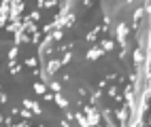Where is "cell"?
<instances>
[{
	"label": "cell",
	"instance_id": "23",
	"mask_svg": "<svg viewBox=\"0 0 151 127\" xmlns=\"http://www.w3.org/2000/svg\"><path fill=\"white\" fill-rule=\"evenodd\" d=\"M53 95H55V93H45V100H47V102H53Z\"/></svg>",
	"mask_w": 151,
	"mask_h": 127
},
{
	"label": "cell",
	"instance_id": "20",
	"mask_svg": "<svg viewBox=\"0 0 151 127\" xmlns=\"http://www.w3.org/2000/svg\"><path fill=\"white\" fill-rule=\"evenodd\" d=\"M106 93H109V97H115V95H117V87H115V85H111Z\"/></svg>",
	"mask_w": 151,
	"mask_h": 127
},
{
	"label": "cell",
	"instance_id": "21",
	"mask_svg": "<svg viewBox=\"0 0 151 127\" xmlns=\"http://www.w3.org/2000/svg\"><path fill=\"white\" fill-rule=\"evenodd\" d=\"M6 21H9V15H2V13H0V28H4Z\"/></svg>",
	"mask_w": 151,
	"mask_h": 127
},
{
	"label": "cell",
	"instance_id": "7",
	"mask_svg": "<svg viewBox=\"0 0 151 127\" xmlns=\"http://www.w3.org/2000/svg\"><path fill=\"white\" fill-rule=\"evenodd\" d=\"M100 47H102L104 53H111V51L115 49V40H113V38H104V40L100 43Z\"/></svg>",
	"mask_w": 151,
	"mask_h": 127
},
{
	"label": "cell",
	"instance_id": "11",
	"mask_svg": "<svg viewBox=\"0 0 151 127\" xmlns=\"http://www.w3.org/2000/svg\"><path fill=\"white\" fill-rule=\"evenodd\" d=\"M100 30H102V28H98V26H96V28H94V30H92V32H87V36H85V40H87V43H94Z\"/></svg>",
	"mask_w": 151,
	"mask_h": 127
},
{
	"label": "cell",
	"instance_id": "17",
	"mask_svg": "<svg viewBox=\"0 0 151 127\" xmlns=\"http://www.w3.org/2000/svg\"><path fill=\"white\" fill-rule=\"evenodd\" d=\"M19 116H22V119H32L34 112L30 110V108H24V110H19Z\"/></svg>",
	"mask_w": 151,
	"mask_h": 127
},
{
	"label": "cell",
	"instance_id": "13",
	"mask_svg": "<svg viewBox=\"0 0 151 127\" xmlns=\"http://www.w3.org/2000/svg\"><path fill=\"white\" fill-rule=\"evenodd\" d=\"M47 87H49V89H51L53 93H62V85H60L58 81H49V83H47Z\"/></svg>",
	"mask_w": 151,
	"mask_h": 127
},
{
	"label": "cell",
	"instance_id": "24",
	"mask_svg": "<svg viewBox=\"0 0 151 127\" xmlns=\"http://www.w3.org/2000/svg\"><path fill=\"white\" fill-rule=\"evenodd\" d=\"M0 125H4V116L2 114H0Z\"/></svg>",
	"mask_w": 151,
	"mask_h": 127
},
{
	"label": "cell",
	"instance_id": "4",
	"mask_svg": "<svg viewBox=\"0 0 151 127\" xmlns=\"http://www.w3.org/2000/svg\"><path fill=\"white\" fill-rule=\"evenodd\" d=\"M132 57H134V66H136V68L143 66V62H145V49H143V47H136Z\"/></svg>",
	"mask_w": 151,
	"mask_h": 127
},
{
	"label": "cell",
	"instance_id": "6",
	"mask_svg": "<svg viewBox=\"0 0 151 127\" xmlns=\"http://www.w3.org/2000/svg\"><path fill=\"white\" fill-rule=\"evenodd\" d=\"M75 121H77V125H81V127H92V125H89V119L85 116V112H79V110H77Z\"/></svg>",
	"mask_w": 151,
	"mask_h": 127
},
{
	"label": "cell",
	"instance_id": "3",
	"mask_svg": "<svg viewBox=\"0 0 151 127\" xmlns=\"http://www.w3.org/2000/svg\"><path fill=\"white\" fill-rule=\"evenodd\" d=\"M24 108H30V110H32L34 114H43V108H41V106H38L34 100H30V97H24Z\"/></svg>",
	"mask_w": 151,
	"mask_h": 127
},
{
	"label": "cell",
	"instance_id": "12",
	"mask_svg": "<svg viewBox=\"0 0 151 127\" xmlns=\"http://www.w3.org/2000/svg\"><path fill=\"white\" fill-rule=\"evenodd\" d=\"M17 55H19V45H15V47L9 49V62H15Z\"/></svg>",
	"mask_w": 151,
	"mask_h": 127
},
{
	"label": "cell",
	"instance_id": "19",
	"mask_svg": "<svg viewBox=\"0 0 151 127\" xmlns=\"http://www.w3.org/2000/svg\"><path fill=\"white\" fill-rule=\"evenodd\" d=\"M28 17L32 19V21H38V19H41V11H38V9H36V11H32V13L28 15Z\"/></svg>",
	"mask_w": 151,
	"mask_h": 127
},
{
	"label": "cell",
	"instance_id": "5",
	"mask_svg": "<svg viewBox=\"0 0 151 127\" xmlns=\"http://www.w3.org/2000/svg\"><path fill=\"white\" fill-rule=\"evenodd\" d=\"M53 102H55V106H60V110H66L68 108V100H66L62 93H55L53 95Z\"/></svg>",
	"mask_w": 151,
	"mask_h": 127
},
{
	"label": "cell",
	"instance_id": "15",
	"mask_svg": "<svg viewBox=\"0 0 151 127\" xmlns=\"http://www.w3.org/2000/svg\"><path fill=\"white\" fill-rule=\"evenodd\" d=\"M38 76L43 79V83H49V79H51V74L47 72V68H45V66L41 68V70H38Z\"/></svg>",
	"mask_w": 151,
	"mask_h": 127
},
{
	"label": "cell",
	"instance_id": "8",
	"mask_svg": "<svg viewBox=\"0 0 151 127\" xmlns=\"http://www.w3.org/2000/svg\"><path fill=\"white\" fill-rule=\"evenodd\" d=\"M100 114H102V119H104L106 125H115V121H113V112H111L109 108H100Z\"/></svg>",
	"mask_w": 151,
	"mask_h": 127
},
{
	"label": "cell",
	"instance_id": "2",
	"mask_svg": "<svg viewBox=\"0 0 151 127\" xmlns=\"http://www.w3.org/2000/svg\"><path fill=\"white\" fill-rule=\"evenodd\" d=\"M102 55H104V51H102V47H100V45H98V47H92V49L85 53V57H87L89 62H96V60H100Z\"/></svg>",
	"mask_w": 151,
	"mask_h": 127
},
{
	"label": "cell",
	"instance_id": "18",
	"mask_svg": "<svg viewBox=\"0 0 151 127\" xmlns=\"http://www.w3.org/2000/svg\"><path fill=\"white\" fill-rule=\"evenodd\" d=\"M36 64H38V57H28V60H26L28 68H36Z\"/></svg>",
	"mask_w": 151,
	"mask_h": 127
},
{
	"label": "cell",
	"instance_id": "1",
	"mask_svg": "<svg viewBox=\"0 0 151 127\" xmlns=\"http://www.w3.org/2000/svg\"><path fill=\"white\" fill-rule=\"evenodd\" d=\"M45 68H47V72L53 76V74H55V72L60 70V68H64V66H62V62H60L58 57H51V60H49V62L45 64Z\"/></svg>",
	"mask_w": 151,
	"mask_h": 127
},
{
	"label": "cell",
	"instance_id": "9",
	"mask_svg": "<svg viewBox=\"0 0 151 127\" xmlns=\"http://www.w3.org/2000/svg\"><path fill=\"white\" fill-rule=\"evenodd\" d=\"M34 93H38V95H45L47 93V83H34Z\"/></svg>",
	"mask_w": 151,
	"mask_h": 127
},
{
	"label": "cell",
	"instance_id": "14",
	"mask_svg": "<svg viewBox=\"0 0 151 127\" xmlns=\"http://www.w3.org/2000/svg\"><path fill=\"white\" fill-rule=\"evenodd\" d=\"M143 15H145V4H143V6H138V9H136V11H134V15H132V19H134V21L138 23V21H140V17H143Z\"/></svg>",
	"mask_w": 151,
	"mask_h": 127
},
{
	"label": "cell",
	"instance_id": "16",
	"mask_svg": "<svg viewBox=\"0 0 151 127\" xmlns=\"http://www.w3.org/2000/svg\"><path fill=\"white\" fill-rule=\"evenodd\" d=\"M70 60H73V53H70V51H64V53H62V60H60V62H62V66H68Z\"/></svg>",
	"mask_w": 151,
	"mask_h": 127
},
{
	"label": "cell",
	"instance_id": "22",
	"mask_svg": "<svg viewBox=\"0 0 151 127\" xmlns=\"http://www.w3.org/2000/svg\"><path fill=\"white\" fill-rule=\"evenodd\" d=\"M0 104H9V95L4 91H0Z\"/></svg>",
	"mask_w": 151,
	"mask_h": 127
},
{
	"label": "cell",
	"instance_id": "10",
	"mask_svg": "<svg viewBox=\"0 0 151 127\" xmlns=\"http://www.w3.org/2000/svg\"><path fill=\"white\" fill-rule=\"evenodd\" d=\"M51 38H53L55 43H60V40L64 38V30H62V28H55V30H51Z\"/></svg>",
	"mask_w": 151,
	"mask_h": 127
}]
</instances>
